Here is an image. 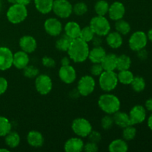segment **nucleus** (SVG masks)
I'll return each mask as SVG.
<instances>
[{
	"mask_svg": "<svg viewBox=\"0 0 152 152\" xmlns=\"http://www.w3.org/2000/svg\"><path fill=\"white\" fill-rule=\"evenodd\" d=\"M70 59L74 62H85L88 58L89 47L88 42L79 38L74 39L71 41L68 50Z\"/></svg>",
	"mask_w": 152,
	"mask_h": 152,
	"instance_id": "nucleus-1",
	"label": "nucleus"
},
{
	"mask_svg": "<svg viewBox=\"0 0 152 152\" xmlns=\"http://www.w3.org/2000/svg\"><path fill=\"white\" fill-rule=\"evenodd\" d=\"M99 108L108 114H114L120 111V101L117 96L111 94H105L99 96L98 100Z\"/></svg>",
	"mask_w": 152,
	"mask_h": 152,
	"instance_id": "nucleus-2",
	"label": "nucleus"
},
{
	"mask_svg": "<svg viewBox=\"0 0 152 152\" xmlns=\"http://www.w3.org/2000/svg\"><path fill=\"white\" fill-rule=\"evenodd\" d=\"M28 16L26 6L14 3L7 11V18L12 24H19L23 22Z\"/></svg>",
	"mask_w": 152,
	"mask_h": 152,
	"instance_id": "nucleus-3",
	"label": "nucleus"
},
{
	"mask_svg": "<svg viewBox=\"0 0 152 152\" xmlns=\"http://www.w3.org/2000/svg\"><path fill=\"white\" fill-rule=\"evenodd\" d=\"M117 74L114 71H104L99 75V86L104 91H111L116 88L118 84Z\"/></svg>",
	"mask_w": 152,
	"mask_h": 152,
	"instance_id": "nucleus-4",
	"label": "nucleus"
},
{
	"mask_svg": "<svg viewBox=\"0 0 152 152\" xmlns=\"http://www.w3.org/2000/svg\"><path fill=\"white\" fill-rule=\"evenodd\" d=\"M90 27L94 34L99 37L106 36L111 30V25L108 19L105 16L98 15L92 18L90 22Z\"/></svg>",
	"mask_w": 152,
	"mask_h": 152,
	"instance_id": "nucleus-5",
	"label": "nucleus"
},
{
	"mask_svg": "<svg viewBox=\"0 0 152 152\" xmlns=\"http://www.w3.org/2000/svg\"><path fill=\"white\" fill-rule=\"evenodd\" d=\"M148 43V37L145 32L138 31L132 34L129 39V47L134 51H139L145 48Z\"/></svg>",
	"mask_w": 152,
	"mask_h": 152,
	"instance_id": "nucleus-6",
	"label": "nucleus"
},
{
	"mask_svg": "<svg viewBox=\"0 0 152 152\" xmlns=\"http://www.w3.org/2000/svg\"><path fill=\"white\" fill-rule=\"evenodd\" d=\"M52 10L59 17L66 19L73 13V6L68 0H54Z\"/></svg>",
	"mask_w": 152,
	"mask_h": 152,
	"instance_id": "nucleus-7",
	"label": "nucleus"
},
{
	"mask_svg": "<svg viewBox=\"0 0 152 152\" xmlns=\"http://www.w3.org/2000/svg\"><path fill=\"white\" fill-rule=\"evenodd\" d=\"M73 132L80 137H86L92 131V126L90 122L84 118H77L73 121Z\"/></svg>",
	"mask_w": 152,
	"mask_h": 152,
	"instance_id": "nucleus-8",
	"label": "nucleus"
},
{
	"mask_svg": "<svg viewBox=\"0 0 152 152\" xmlns=\"http://www.w3.org/2000/svg\"><path fill=\"white\" fill-rule=\"evenodd\" d=\"M95 80L91 76L86 75L82 77L78 82L77 89L82 96H88L93 93L95 88Z\"/></svg>",
	"mask_w": 152,
	"mask_h": 152,
	"instance_id": "nucleus-9",
	"label": "nucleus"
},
{
	"mask_svg": "<svg viewBox=\"0 0 152 152\" xmlns=\"http://www.w3.org/2000/svg\"><path fill=\"white\" fill-rule=\"evenodd\" d=\"M52 86V80L49 76L46 74H39L36 77L35 87L40 94L46 95L50 93Z\"/></svg>",
	"mask_w": 152,
	"mask_h": 152,
	"instance_id": "nucleus-10",
	"label": "nucleus"
},
{
	"mask_svg": "<svg viewBox=\"0 0 152 152\" xmlns=\"http://www.w3.org/2000/svg\"><path fill=\"white\" fill-rule=\"evenodd\" d=\"M129 118L132 126L143 123L146 118V110L140 105H135L130 111Z\"/></svg>",
	"mask_w": 152,
	"mask_h": 152,
	"instance_id": "nucleus-11",
	"label": "nucleus"
},
{
	"mask_svg": "<svg viewBox=\"0 0 152 152\" xmlns=\"http://www.w3.org/2000/svg\"><path fill=\"white\" fill-rule=\"evenodd\" d=\"M44 28L46 33L52 37H57L62 31V23L56 18H49L46 19L44 23Z\"/></svg>",
	"mask_w": 152,
	"mask_h": 152,
	"instance_id": "nucleus-12",
	"label": "nucleus"
},
{
	"mask_svg": "<svg viewBox=\"0 0 152 152\" xmlns=\"http://www.w3.org/2000/svg\"><path fill=\"white\" fill-rule=\"evenodd\" d=\"M13 54L10 49L0 47V71H6L13 65Z\"/></svg>",
	"mask_w": 152,
	"mask_h": 152,
	"instance_id": "nucleus-13",
	"label": "nucleus"
},
{
	"mask_svg": "<svg viewBox=\"0 0 152 152\" xmlns=\"http://www.w3.org/2000/svg\"><path fill=\"white\" fill-rule=\"evenodd\" d=\"M59 77L63 83L71 84L76 80L77 73L74 67L71 65H62L59 71Z\"/></svg>",
	"mask_w": 152,
	"mask_h": 152,
	"instance_id": "nucleus-14",
	"label": "nucleus"
},
{
	"mask_svg": "<svg viewBox=\"0 0 152 152\" xmlns=\"http://www.w3.org/2000/svg\"><path fill=\"white\" fill-rule=\"evenodd\" d=\"M108 14L111 20L117 21L123 19L126 13V8L124 4L120 1H114L109 6Z\"/></svg>",
	"mask_w": 152,
	"mask_h": 152,
	"instance_id": "nucleus-15",
	"label": "nucleus"
},
{
	"mask_svg": "<svg viewBox=\"0 0 152 152\" xmlns=\"http://www.w3.org/2000/svg\"><path fill=\"white\" fill-rule=\"evenodd\" d=\"M19 46L25 53H31L35 51L37 43L35 39L31 36H24L19 39Z\"/></svg>",
	"mask_w": 152,
	"mask_h": 152,
	"instance_id": "nucleus-16",
	"label": "nucleus"
},
{
	"mask_svg": "<svg viewBox=\"0 0 152 152\" xmlns=\"http://www.w3.org/2000/svg\"><path fill=\"white\" fill-rule=\"evenodd\" d=\"M29 63V57L28 53L23 50L17 51L13 54V65L17 69H24Z\"/></svg>",
	"mask_w": 152,
	"mask_h": 152,
	"instance_id": "nucleus-17",
	"label": "nucleus"
},
{
	"mask_svg": "<svg viewBox=\"0 0 152 152\" xmlns=\"http://www.w3.org/2000/svg\"><path fill=\"white\" fill-rule=\"evenodd\" d=\"M84 148V142L80 138L73 137L65 142L64 148L66 152H80Z\"/></svg>",
	"mask_w": 152,
	"mask_h": 152,
	"instance_id": "nucleus-18",
	"label": "nucleus"
},
{
	"mask_svg": "<svg viewBox=\"0 0 152 152\" xmlns=\"http://www.w3.org/2000/svg\"><path fill=\"white\" fill-rule=\"evenodd\" d=\"M27 141L31 146L39 148L42 146L44 143V137L40 132L37 131H31L27 136Z\"/></svg>",
	"mask_w": 152,
	"mask_h": 152,
	"instance_id": "nucleus-19",
	"label": "nucleus"
},
{
	"mask_svg": "<svg viewBox=\"0 0 152 152\" xmlns=\"http://www.w3.org/2000/svg\"><path fill=\"white\" fill-rule=\"evenodd\" d=\"M106 36L107 44L111 48L117 49L121 47L123 42V39L122 35L120 33H118L117 31H116V32H109Z\"/></svg>",
	"mask_w": 152,
	"mask_h": 152,
	"instance_id": "nucleus-20",
	"label": "nucleus"
},
{
	"mask_svg": "<svg viewBox=\"0 0 152 152\" xmlns=\"http://www.w3.org/2000/svg\"><path fill=\"white\" fill-rule=\"evenodd\" d=\"M117 56L114 53L105 54L100 62L104 71H113L117 69Z\"/></svg>",
	"mask_w": 152,
	"mask_h": 152,
	"instance_id": "nucleus-21",
	"label": "nucleus"
},
{
	"mask_svg": "<svg viewBox=\"0 0 152 152\" xmlns=\"http://www.w3.org/2000/svg\"><path fill=\"white\" fill-rule=\"evenodd\" d=\"M106 54L105 49L101 46H96L89 50L88 58L93 63H100Z\"/></svg>",
	"mask_w": 152,
	"mask_h": 152,
	"instance_id": "nucleus-22",
	"label": "nucleus"
},
{
	"mask_svg": "<svg viewBox=\"0 0 152 152\" xmlns=\"http://www.w3.org/2000/svg\"><path fill=\"white\" fill-rule=\"evenodd\" d=\"M65 33L68 37L74 39L80 37V31H81V28L79 25L78 23L76 22H68L65 26Z\"/></svg>",
	"mask_w": 152,
	"mask_h": 152,
	"instance_id": "nucleus-23",
	"label": "nucleus"
},
{
	"mask_svg": "<svg viewBox=\"0 0 152 152\" xmlns=\"http://www.w3.org/2000/svg\"><path fill=\"white\" fill-rule=\"evenodd\" d=\"M53 1L54 0H34V4L39 13L47 14L52 10Z\"/></svg>",
	"mask_w": 152,
	"mask_h": 152,
	"instance_id": "nucleus-24",
	"label": "nucleus"
},
{
	"mask_svg": "<svg viewBox=\"0 0 152 152\" xmlns=\"http://www.w3.org/2000/svg\"><path fill=\"white\" fill-rule=\"evenodd\" d=\"M114 123L120 128H125L131 125L129 115L125 112L117 111L114 114Z\"/></svg>",
	"mask_w": 152,
	"mask_h": 152,
	"instance_id": "nucleus-25",
	"label": "nucleus"
},
{
	"mask_svg": "<svg viewBox=\"0 0 152 152\" xmlns=\"http://www.w3.org/2000/svg\"><path fill=\"white\" fill-rule=\"evenodd\" d=\"M129 149L127 142L125 140L117 139L109 144L108 150L111 152H126Z\"/></svg>",
	"mask_w": 152,
	"mask_h": 152,
	"instance_id": "nucleus-26",
	"label": "nucleus"
},
{
	"mask_svg": "<svg viewBox=\"0 0 152 152\" xmlns=\"http://www.w3.org/2000/svg\"><path fill=\"white\" fill-rule=\"evenodd\" d=\"M131 65H132V59L129 56L126 54H122L117 56V69L119 71L129 70Z\"/></svg>",
	"mask_w": 152,
	"mask_h": 152,
	"instance_id": "nucleus-27",
	"label": "nucleus"
},
{
	"mask_svg": "<svg viewBox=\"0 0 152 152\" xmlns=\"http://www.w3.org/2000/svg\"><path fill=\"white\" fill-rule=\"evenodd\" d=\"M5 143L10 148H16L20 143V137L19 134L14 132H9L5 136Z\"/></svg>",
	"mask_w": 152,
	"mask_h": 152,
	"instance_id": "nucleus-28",
	"label": "nucleus"
},
{
	"mask_svg": "<svg viewBox=\"0 0 152 152\" xmlns=\"http://www.w3.org/2000/svg\"><path fill=\"white\" fill-rule=\"evenodd\" d=\"M134 76L133 73L129 70H124V71H120L119 74H117L118 81L123 85H130L133 80Z\"/></svg>",
	"mask_w": 152,
	"mask_h": 152,
	"instance_id": "nucleus-29",
	"label": "nucleus"
},
{
	"mask_svg": "<svg viewBox=\"0 0 152 152\" xmlns=\"http://www.w3.org/2000/svg\"><path fill=\"white\" fill-rule=\"evenodd\" d=\"M71 41H72V39L68 37L66 34L64 36H62L56 42V48L59 50H61V51H68Z\"/></svg>",
	"mask_w": 152,
	"mask_h": 152,
	"instance_id": "nucleus-30",
	"label": "nucleus"
},
{
	"mask_svg": "<svg viewBox=\"0 0 152 152\" xmlns=\"http://www.w3.org/2000/svg\"><path fill=\"white\" fill-rule=\"evenodd\" d=\"M115 29L121 35H127L131 31V25L123 19H119L115 23Z\"/></svg>",
	"mask_w": 152,
	"mask_h": 152,
	"instance_id": "nucleus-31",
	"label": "nucleus"
},
{
	"mask_svg": "<svg viewBox=\"0 0 152 152\" xmlns=\"http://www.w3.org/2000/svg\"><path fill=\"white\" fill-rule=\"evenodd\" d=\"M109 4L105 0H99L94 5V10L98 16H105L108 13Z\"/></svg>",
	"mask_w": 152,
	"mask_h": 152,
	"instance_id": "nucleus-32",
	"label": "nucleus"
},
{
	"mask_svg": "<svg viewBox=\"0 0 152 152\" xmlns=\"http://www.w3.org/2000/svg\"><path fill=\"white\" fill-rule=\"evenodd\" d=\"M95 34L92 28H91L90 25L89 26H86L81 29L80 34V38L83 39V41L86 42H89L93 39L94 37Z\"/></svg>",
	"mask_w": 152,
	"mask_h": 152,
	"instance_id": "nucleus-33",
	"label": "nucleus"
},
{
	"mask_svg": "<svg viewBox=\"0 0 152 152\" xmlns=\"http://www.w3.org/2000/svg\"><path fill=\"white\" fill-rule=\"evenodd\" d=\"M131 85H132L133 90L136 92L142 91L145 88V80L142 77H139V76L134 77Z\"/></svg>",
	"mask_w": 152,
	"mask_h": 152,
	"instance_id": "nucleus-34",
	"label": "nucleus"
},
{
	"mask_svg": "<svg viewBox=\"0 0 152 152\" xmlns=\"http://www.w3.org/2000/svg\"><path fill=\"white\" fill-rule=\"evenodd\" d=\"M11 131V124L6 117L0 116V137H5Z\"/></svg>",
	"mask_w": 152,
	"mask_h": 152,
	"instance_id": "nucleus-35",
	"label": "nucleus"
},
{
	"mask_svg": "<svg viewBox=\"0 0 152 152\" xmlns=\"http://www.w3.org/2000/svg\"><path fill=\"white\" fill-rule=\"evenodd\" d=\"M137 129L132 125L123 128V138L126 141H131L136 137Z\"/></svg>",
	"mask_w": 152,
	"mask_h": 152,
	"instance_id": "nucleus-36",
	"label": "nucleus"
},
{
	"mask_svg": "<svg viewBox=\"0 0 152 152\" xmlns=\"http://www.w3.org/2000/svg\"><path fill=\"white\" fill-rule=\"evenodd\" d=\"M24 75L25 77H28V78L32 79L34 77H37V76L39 74V71L38 68L33 65H27L25 68H24Z\"/></svg>",
	"mask_w": 152,
	"mask_h": 152,
	"instance_id": "nucleus-37",
	"label": "nucleus"
},
{
	"mask_svg": "<svg viewBox=\"0 0 152 152\" xmlns=\"http://www.w3.org/2000/svg\"><path fill=\"white\" fill-rule=\"evenodd\" d=\"M88 11V6L85 2H77L73 6V12L77 16H83Z\"/></svg>",
	"mask_w": 152,
	"mask_h": 152,
	"instance_id": "nucleus-38",
	"label": "nucleus"
},
{
	"mask_svg": "<svg viewBox=\"0 0 152 152\" xmlns=\"http://www.w3.org/2000/svg\"><path fill=\"white\" fill-rule=\"evenodd\" d=\"M114 123L113 117L110 116V114L104 116L101 120V126H102V129H105V130H108V129H111Z\"/></svg>",
	"mask_w": 152,
	"mask_h": 152,
	"instance_id": "nucleus-39",
	"label": "nucleus"
},
{
	"mask_svg": "<svg viewBox=\"0 0 152 152\" xmlns=\"http://www.w3.org/2000/svg\"><path fill=\"white\" fill-rule=\"evenodd\" d=\"M104 71L101 63H94L91 68V74L94 76H99Z\"/></svg>",
	"mask_w": 152,
	"mask_h": 152,
	"instance_id": "nucleus-40",
	"label": "nucleus"
},
{
	"mask_svg": "<svg viewBox=\"0 0 152 152\" xmlns=\"http://www.w3.org/2000/svg\"><path fill=\"white\" fill-rule=\"evenodd\" d=\"M98 149H99V148H98L97 144L96 142H91V141L86 143V145H84V148H83V150L87 152H96Z\"/></svg>",
	"mask_w": 152,
	"mask_h": 152,
	"instance_id": "nucleus-41",
	"label": "nucleus"
},
{
	"mask_svg": "<svg viewBox=\"0 0 152 152\" xmlns=\"http://www.w3.org/2000/svg\"><path fill=\"white\" fill-rule=\"evenodd\" d=\"M88 137L91 142H96V143L99 142L101 140V139H102V136H101L100 133L98 132H96V131H94V132L91 131V132L89 134Z\"/></svg>",
	"mask_w": 152,
	"mask_h": 152,
	"instance_id": "nucleus-42",
	"label": "nucleus"
},
{
	"mask_svg": "<svg viewBox=\"0 0 152 152\" xmlns=\"http://www.w3.org/2000/svg\"><path fill=\"white\" fill-rule=\"evenodd\" d=\"M42 65L47 68H53L56 65L54 59L49 56H44L42 59Z\"/></svg>",
	"mask_w": 152,
	"mask_h": 152,
	"instance_id": "nucleus-43",
	"label": "nucleus"
},
{
	"mask_svg": "<svg viewBox=\"0 0 152 152\" xmlns=\"http://www.w3.org/2000/svg\"><path fill=\"white\" fill-rule=\"evenodd\" d=\"M7 81L4 77H0V95L3 94L7 88Z\"/></svg>",
	"mask_w": 152,
	"mask_h": 152,
	"instance_id": "nucleus-44",
	"label": "nucleus"
},
{
	"mask_svg": "<svg viewBox=\"0 0 152 152\" xmlns=\"http://www.w3.org/2000/svg\"><path fill=\"white\" fill-rule=\"evenodd\" d=\"M100 37H99V36H97V37H95L94 36L93 39L91 40V41H93V44L94 45L95 47H96V46H101V44H102V39Z\"/></svg>",
	"mask_w": 152,
	"mask_h": 152,
	"instance_id": "nucleus-45",
	"label": "nucleus"
},
{
	"mask_svg": "<svg viewBox=\"0 0 152 152\" xmlns=\"http://www.w3.org/2000/svg\"><path fill=\"white\" fill-rule=\"evenodd\" d=\"M145 107L147 111L152 112V98H149L148 99H147L145 104Z\"/></svg>",
	"mask_w": 152,
	"mask_h": 152,
	"instance_id": "nucleus-46",
	"label": "nucleus"
},
{
	"mask_svg": "<svg viewBox=\"0 0 152 152\" xmlns=\"http://www.w3.org/2000/svg\"><path fill=\"white\" fill-rule=\"evenodd\" d=\"M138 53H139V54L138 55H139L140 58H141V59H146L147 56H148V53H147L146 50H144V48L142 49V50H139Z\"/></svg>",
	"mask_w": 152,
	"mask_h": 152,
	"instance_id": "nucleus-47",
	"label": "nucleus"
},
{
	"mask_svg": "<svg viewBox=\"0 0 152 152\" xmlns=\"http://www.w3.org/2000/svg\"><path fill=\"white\" fill-rule=\"evenodd\" d=\"M31 0H16V3L22 4V5L27 6V5H28L30 3H31Z\"/></svg>",
	"mask_w": 152,
	"mask_h": 152,
	"instance_id": "nucleus-48",
	"label": "nucleus"
},
{
	"mask_svg": "<svg viewBox=\"0 0 152 152\" xmlns=\"http://www.w3.org/2000/svg\"><path fill=\"white\" fill-rule=\"evenodd\" d=\"M61 63H62V65H70L69 58L67 57V56L62 58V61H61Z\"/></svg>",
	"mask_w": 152,
	"mask_h": 152,
	"instance_id": "nucleus-49",
	"label": "nucleus"
},
{
	"mask_svg": "<svg viewBox=\"0 0 152 152\" xmlns=\"http://www.w3.org/2000/svg\"><path fill=\"white\" fill-rule=\"evenodd\" d=\"M148 126L152 131V114L150 115V117L148 119Z\"/></svg>",
	"mask_w": 152,
	"mask_h": 152,
	"instance_id": "nucleus-50",
	"label": "nucleus"
},
{
	"mask_svg": "<svg viewBox=\"0 0 152 152\" xmlns=\"http://www.w3.org/2000/svg\"><path fill=\"white\" fill-rule=\"evenodd\" d=\"M147 37H148V39H149L152 42V28L151 30L148 31V34H147Z\"/></svg>",
	"mask_w": 152,
	"mask_h": 152,
	"instance_id": "nucleus-51",
	"label": "nucleus"
},
{
	"mask_svg": "<svg viewBox=\"0 0 152 152\" xmlns=\"http://www.w3.org/2000/svg\"><path fill=\"white\" fill-rule=\"evenodd\" d=\"M8 2L10 3H12V4H14V3L16 2V0H7Z\"/></svg>",
	"mask_w": 152,
	"mask_h": 152,
	"instance_id": "nucleus-52",
	"label": "nucleus"
},
{
	"mask_svg": "<svg viewBox=\"0 0 152 152\" xmlns=\"http://www.w3.org/2000/svg\"><path fill=\"white\" fill-rule=\"evenodd\" d=\"M1 151H6V152H8V151H9V150L6 149V148H1V149H0V152H1Z\"/></svg>",
	"mask_w": 152,
	"mask_h": 152,
	"instance_id": "nucleus-53",
	"label": "nucleus"
},
{
	"mask_svg": "<svg viewBox=\"0 0 152 152\" xmlns=\"http://www.w3.org/2000/svg\"><path fill=\"white\" fill-rule=\"evenodd\" d=\"M0 8H1V4H0Z\"/></svg>",
	"mask_w": 152,
	"mask_h": 152,
	"instance_id": "nucleus-54",
	"label": "nucleus"
}]
</instances>
